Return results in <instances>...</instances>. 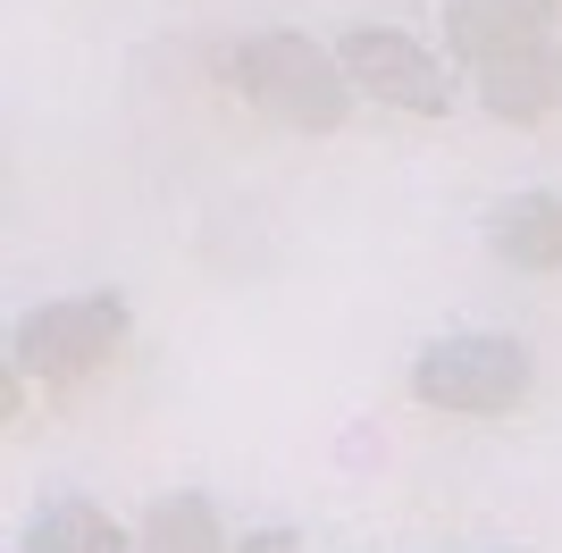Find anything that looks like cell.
<instances>
[{
    "label": "cell",
    "mask_w": 562,
    "mask_h": 553,
    "mask_svg": "<svg viewBox=\"0 0 562 553\" xmlns=\"http://www.w3.org/2000/svg\"><path fill=\"white\" fill-rule=\"evenodd\" d=\"M446 34H453V59H462V68H495V59H513V50L554 43V0H453Z\"/></svg>",
    "instance_id": "cell-5"
},
{
    "label": "cell",
    "mask_w": 562,
    "mask_h": 553,
    "mask_svg": "<svg viewBox=\"0 0 562 553\" xmlns=\"http://www.w3.org/2000/svg\"><path fill=\"white\" fill-rule=\"evenodd\" d=\"M117 345H126V302L117 294H59L18 319V352L9 361L25 377H43V386H76V377L110 369Z\"/></svg>",
    "instance_id": "cell-3"
},
{
    "label": "cell",
    "mask_w": 562,
    "mask_h": 553,
    "mask_svg": "<svg viewBox=\"0 0 562 553\" xmlns=\"http://www.w3.org/2000/svg\"><path fill=\"white\" fill-rule=\"evenodd\" d=\"M412 403L420 411H446V419H513L529 394H538V361L520 336H487V327H470V336H437L420 345L412 361Z\"/></svg>",
    "instance_id": "cell-2"
},
{
    "label": "cell",
    "mask_w": 562,
    "mask_h": 553,
    "mask_svg": "<svg viewBox=\"0 0 562 553\" xmlns=\"http://www.w3.org/2000/svg\"><path fill=\"white\" fill-rule=\"evenodd\" d=\"M235 553H303V537H294V529H252Z\"/></svg>",
    "instance_id": "cell-10"
},
{
    "label": "cell",
    "mask_w": 562,
    "mask_h": 553,
    "mask_svg": "<svg viewBox=\"0 0 562 553\" xmlns=\"http://www.w3.org/2000/svg\"><path fill=\"white\" fill-rule=\"evenodd\" d=\"M25 553H135V537L101 504H50L25 520Z\"/></svg>",
    "instance_id": "cell-8"
},
{
    "label": "cell",
    "mask_w": 562,
    "mask_h": 553,
    "mask_svg": "<svg viewBox=\"0 0 562 553\" xmlns=\"http://www.w3.org/2000/svg\"><path fill=\"white\" fill-rule=\"evenodd\" d=\"M227 84L252 101L269 126H294V135H336L352 117V76L328 43H311V34H252V43H235L227 59Z\"/></svg>",
    "instance_id": "cell-1"
},
{
    "label": "cell",
    "mask_w": 562,
    "mask_h": 553,
    "mask_svg": "<svg viewBox=\"0 0 562 553\" xmlns=\"http://www.w3.org/2000/svg\"><path fill=\"white\" fill-rule=\"evenodd\" d=\"M336 59H345L352 92H370V101H386V110H403V117H446L453 110V76H446V59H437L420 34L352 25L345 43H336Z\"/></svg>",
    "instance_id": "cell-4"
},
{
    "label": "cell",
    "mask_w": 562,
    "mask_h": 553,
    "mask_svg": "<svg viewBox=\"0 0 562 553\" xmlns=\"http://www.w3.org/2000/svg\"><path fill=\"white\" fill-rule=\"evenodd\" d=\"M487 252L520 276H562V193H504L487 210Z\"/></svg>",
    "instance_id": "cell-6"
},
{
    "label": "cell",
    "mask_w": 562,
    "mask_h": 553,
    "mask_svg": "<svg viewBox=\"0 0 562 553\" xmlns=\"http://www.w3.org/2000/svg\"><path fill=\"white\" fill-rule=\"evenodd\" d=\"M479 76V110L504 117V126H546L562 110V43H538V50H513L495 68H470Z\"/></svg>",
    "instance_id": "cell-7"
},
{
    "label": "cell",
    "mask_w": 562,
    "mask_h": 553,
    "mask_svg": "<svg viewBox=\"0 0 562 553\" xmlns=\"http://www.w3.org/2000/svg\"><path fill=\"white\" fill-rule=\"evenodd\" d=\"M143 553H235L227 529H218L211 495H160V504L143 511Z\"/></svg>",
    "instance_id": "cell-9"
},
{
    "label": "cell",
    "mask_w": 562,
    "mask_h": 553,
    "mask_svg": "<svg viewBox=\"0 0 562 553\" xmlns=\"http://www.w3.org/2000/svg\"><path fill=\"white\" fill-rule=\"evenodd\" d=\"M0 411L25 419V369H18V361H9V377H0Z\"/></svg>",
    "instance_id": "cell-11"
}]
</instances>
